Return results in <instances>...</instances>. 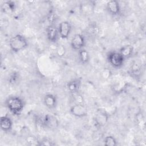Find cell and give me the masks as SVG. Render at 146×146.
I'll list each match as a JSON object with an SVG mask.
<instances>
[{"label":"cell","mask_w":146,"mask_h":146,"mask_svg":"<svg viewBox=\"0 0 146 146\" xmlns=\"http://www.w3.org/2000/svg\"><path fill=\"white\" fill-rule=\"evenodd\" d=\"M5 103L8 110L14 115H20L25 107L24 101L17 96H9L6 100Z\"/></svg>","instance_id":"cell-1"},{"label":"cell","mask_w":146,"mask_h":146,"mask_svg":"<svg viewBox=\"0 0 146 146\" xmlns=\"http://www.w3.org/2000/svg\"><path fill=\"white\" fill-rule=\"evenodd\" d=\"M9 46L13 51L17 52L26 48L28 46V42L23 35L16 34L10 38Z\"/></svg>","instance_id":"cell-2"},{"label":"cell","mask_w":146,"mask_h":146,"mask_svg":"<svg viewBox=\"0 0 146 146\" xmlns=\"http://www.w3.org/2000/svg\"><path fill=\"white\" fill-rule=\"evenodd\" d=\"M107 60L111 66L119 68L123 66L125 59L119 52L113 51L108 54Z\"/></svg>","instance_id":"cell-3"},{"label":"cell","mask_w":146,"mask_h":146,"mask_svg":"<svg viewBox=\"0 0 146 146\" xmlns=\"http://www.w3.org/2000/svg\"><path fill=\"white\" fill-rule=\"evenodd\" d=\"M70 112L75 117H83L87 115L88 110L83 104L76 103L70 108Z\"/></svg>","instance_id":"cell-4"},{"label":"cell","mask_w":146,"mask_h":146,"mask_svg":"<svg viewBox=\"0 0 146 146\" xmlns=\"http://www.w3.org/2000/svg\"><path fill=\"white\" fill-rule=\"evenodd\" d=\"M86 44L84 36L80 34H76L71 40V47L74 50H80Z\"/></svg>","instance_id":"cell-5"},{"label":"cell","mask_w":146,"mask_h":146,"mask_svg":"<svg viewBox=\"0 0 146 146\" xmlns=\"http://www.w3.org/2000/svg\"><path fill=\"white\" fill-rule=\"evenodd\" d=\"M46 34L48 40L51 42H56L59 36L58 28L54 24L49 25L46 29Z\"/></svg>","instance_id":"cell-6"},{"label":"cell","mask_w":146,"mask_h":146,"mask_svg":"<svg viewBox=\"0 0 146 146\" xmlns=\"http://www.w3.org/2000/svg\"><path fill=\"white\" fill-rule=\"evenodd\" d=\"M58 31L59 36L62 39L67 38L71 31V26L68 21H62L59 25Z\"/></svg>","instance_id":"cell-7"},{"label":"cell","mask_w":146,"mask_h":146,"mask_svg":"<svg viewBox=\"0 0 146 146\" xmlns=\"http://www.w3.org/2000/svg\"><path fill=\"white\" fill-rule=\"evenodd\" d=\"M108 114L103 111H99L95 116L94 120L96 125L99 127H104L108 121Z\"/></svg>","instance_id":"cell-8"},{"label":"cell","mask_w":146,"mask_h":146,"mask_svg":"<svg viewBox=\"0 0 146 146\" xmlns=\"http://www.w3.org/2000/svg\"><path fill=\"white\" fill-rule=\"evenodd\" d=\"M43 123L44 127L49 129H54L58 125L57 119L55 116L49 114L45 115L43 117Z\"/></svg>","instance_id":"cell-9"},{"label":"cell","mask_w":146,"mask_h":146,"mask_svg":"<svg viewBox=\"0 0 146 146\" xmlns=\"http://www.w3.org/2000/svg\"><path fill=\"white\" fill-rule=\"evenodd\" d=\"M107 9L110 14L112 15H118L120 13V6L117 1H110L107 3Z\"/></svg>","instance_id":"cell-10"},{"label":"cell","mask_w":146,"mask_h":146,"mask_svg":"<svg viewBox=\"0 0 146 146\" xmlns=\"http://www.w3.org/2000/svg\"><path fill=\"white\" fill-rule=\"evenodd\" d=\"M44 106L49 109H54L57 104L56 97L52 94H47L44 95L43 100Z\"/></svg>","instance_id":"cell-11"},{"label":"cell","mask_w":146,"mask_h":146,"mask_svg":"<svg viewBox=\"0 0 146 146\" xmlns=\"http://www.w3.org/2000/svg\"><path fill=\"white\" fill-rule=\"evenodd\" d=\"M0 125L1 129L5 132H10L13 128V121L8 116H1L0 119Z\"/></svg>","instance_id":"cell-12"},{"label":"cell","mask_w":146,"mask_h":146,"mask_svg":"<svg viewBox=\"0 0 146 146\" xmlns=\"http://www.w3.org/2000/svg\"><path fill=\"white\" fill-rule=\"evenodd\" d=\"M81 84L80 79H74L69 81L67 84L68 90L72 94L77 93L80 88Z\"/></svg>","instance_id":"cell-13"},{"label":"cell","mask_w":146,"mask_h":146,"mask_svg":"<svg viewBox=\"0 0 146 146\" xmlns=\"http://www.w3.org/2000/svg\"><path fill=\"white\" fill-rule=\"evenodd\" d=\"M1 8L3 12L5 13H11L15 11L16 5L14 1H5L2 3Z\"/></svg>","instance_id":"cell-14"},{"label":"cell","mask_w":146,"mask_h":146,"mask_svg":"<svg viewBox=\"0 0 146 146\" xmlns=\"http://www.w3.org/2000/svg\"><path fill=\"white\" fill-rule=\"evenodd\" d=\"M120 54L123 56L124 59L130 58L133 52V48L131 45L127 44L120 48L119 51Z\"/></svg>","instance_id":"cell-15"},{"label":"cell","mask_w":146,"mask_h":146,"mask_svg":"<svg viewBox=\"0 0 146 146\" xmlns=\"http://www.w3.org/2000/svg\"><path fill=\"white\" fill-rule=\"evenodd\" d=\"M79 59L80 62L83 64H87L90 59L89 52L85 49L82 48L79 51Z\"/></svg>","instance_id":"cell-16"},{"label":"cell","mask_w":146,"mask_h":146,"mask_svg":"<svg viewBox=\"0 0 146 146\" xmlns=\"http://www.w3.org/2000/svg\"><path fill=\"white\" fill-rule=\"evenodd\" d=\"M141 73V66L137 62L133 63L130 68V74L133 77H138Z\"/></svg>","instance_id":"cell-17"},{"label":"cell","mask_w":146,"mask_h":146,"mask_svg":"<svg viewBox=\"0 0 146 146\" xmlns=\"http://www.w3.org/2000/svg\"><path fill=\"white\" fill-rule=\"evenodd\" d=\"M20 80V75L18 72L14 71L10 75L8 78V82L10 84H17Z\"/></svg>","instance_id":"cell-18"},{"label":"cell","mask_w":146,"mask_h":146,"mask_svg":"<svg viewBox=\"0 0 146 146\" xmlns=\"http://www.w3.org/2000/svg\"><path fill=\"white\" fill-rule=\"evenodd\" d=\"M103 143L104 145L108 146H115L117 145V141L116 139L111 135L106 136L104 139Z\"/></svg>","instance_id":"cell-19"},{"label":"cell","mask_w":146,"mask_h":146,"mask_svg":"<svg viewBox=\"0 0 146 146\" xmlns=\"http://www.w3.org/2000/svg\"><path fill=\"white\" fill-rule=\"evenodd\" d=\"M26 141L28 144L30 145H39V141L34 136H28L26 139Z\"/></svg>","instance_id":"cell-20"},{"label":"cell","mask_w":146,"mask_h":146,"mask_svg":"<svg viewBox=\"0 0 146 146\" xmlns=\"http://www.w3.org/2000/svg\"><path fill=\"white\" fill-rule=\"evenodd\" d=\"M55 143L51 141L49 139H43L41 141H39V145H54Z\"/></svg>","instance_id":"cell-21"}]
</instances>
